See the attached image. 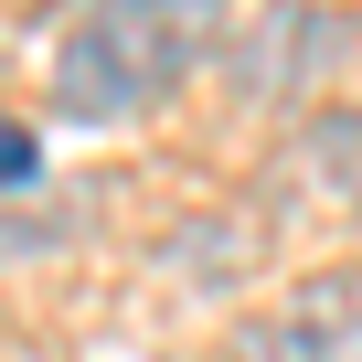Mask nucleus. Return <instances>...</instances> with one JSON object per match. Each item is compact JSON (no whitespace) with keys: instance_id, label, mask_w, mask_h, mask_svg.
<instances>
[{"instance_id":"6","label":"nucleus","mask_w":362,"mask_h":362,"mask_svg":"<svg viewBox=\"0 0 362 362\" xmlns=\"http://www.w3.org/2000/svg\"><path fill=\"white\" fill-rule=\"evenodd\" d=\"M86 11H96V0H86Z\"/></svg>"},{"instance_id":"2","label":"nucleus","mask_w":362,"mask_h":362,"mask_svg":"<svg viewBox=\"0 0 362 362\" xmlns=\"http://www.w3.org/2000/svg\"><path fill=\"white\" fill-rule=\"evenodd\" d=\"M341 11H320V0H267V11L224 43V75H235V96L245 107H288V96H309L320 86V64H341Z\"/></svg>"},{"instance_id":"1","label":"nucleus","mask_w":362,"mask_h":362,"mask_svg":"<svg viewBox=\"0 0 362 362\" xmlns=\"http://www.w3.org/2000/svg\"><path fill=\"white\" fill-rule=\"evenodd\" d=\"M224 54V0H96L54 43V107L86 128L149 117Z\"/></svg>"},{"instance_id":"3","label":"nucleus","mask_w":362,"mask_h":362,"mask_svg":"<svg viewBox=\"0 0 362 362\" xmlns=\"http://www.w3.org/2000/svg\"><path fill=\"white\" fill-rule=\"evenodd\" d=\"M224 362H362V267H320V277H298L267 320L235 330Z\"/></svg>"},{"instance_id":"4","label":"nucleus","mask_w":362,"mask_h":362,"mask_svg":"<svg viewBox=\"0 0 362 362\" xmlns=\"http://www.w3.org/2000/svg\"><path fill=\"white\" fill-rule=\"evenodd\" d=\"M298 181H320V192H362V107H330L298 128Z\"/></svg>"},{"instance_id":"5","label":"nucleus","mask_w":362,"mask_h":362,"mask_svg":"<svg viewBox=\"0 0 362 362\" xmlns=\"http://www.w3.org/2000/svg\"><path fill=\"white\" fill-rule=\"evenodd\" d=\"M43 181V149H33V128H11L0 117V192H33Z\"/></svg>"}]
</instances>
